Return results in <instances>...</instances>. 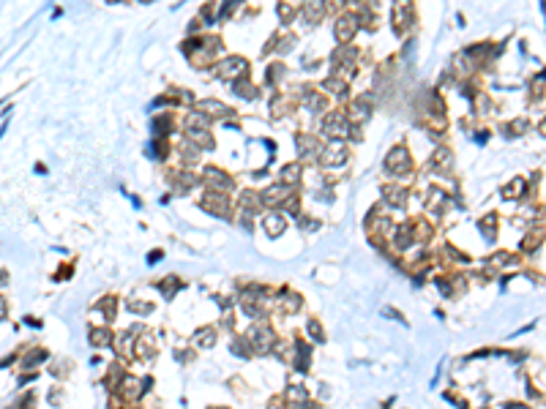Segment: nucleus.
<instances>
[{
	"mask_svg": "<svg viewBox=\"0 0 546 409\" xmlns=\"http://www.w3.org/2000/svg\"><path fill=\"white\" fill-rule=\"evenodd\" d=\"M3 317H5V300L0 297V319H3Z\"/></svg>",
	"mask_w": 546,
	"mask_h": 409,
	"instance_id": "f257e3e1",
	"label": "nucleus"
}]
</instances>
